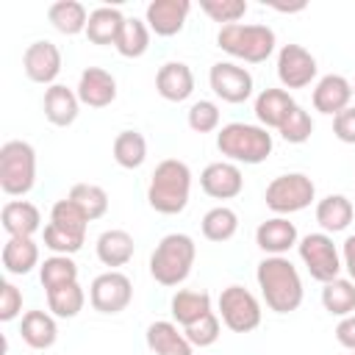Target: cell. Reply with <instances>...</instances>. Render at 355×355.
I'll list each match as a JSON object with an SVG mask.
<instances>
[{
  "mask_svg": "<svg viewBox=\"0 0 355 355\" xmlns=\"http://www.w3.org/2000/svg\"><path fill=\"white\" fill-rule=\"evenodd\" d=\"M22 69H25L28 80L42 83V86H53L58 72H61V50L47 39L31 42L22 53Z\"/></svg>",
  "mask_w": 355,
  "mask_h": 355,
  "instance_id": "obj_13",
  "label": "cell"
},
{
  "mask_svg": "<svg viewBox=\"0 0 355 355\" xmlns=\"http://www.w3.org/2000/svg\"><path fill=\"white\" fill-rule=\"evenodd\" d=\"M200 227H202V236L208 241H214V244L230 241L236 236V230H239V214L233 208H227V205H214L211 211H205Z\"/></svg>",
  "mask_w": 355,
  "mask_h": 355,
  "instance_id": "obj_34",
  "label": "cell"
},
{
  "mask_svg": "<svg viewBox=\"0 0 355 355\" xmlns=\"http://www.w3.org/2000/svg\"><path fill=\"white\" fill-rule=\"evenodd\" d=\"M333 136L344 144H355V105L333 116Z\"/></svg>",
  "mask_w": 355,
  "mask_h": 355,
  "instance_id": "obj_44",
  "label": "cell"
},
{
  "mask_svg": "<svg viewBox=\"0 0 355 355\" xmlns=\"http://www.w3.org/2000/svg\"><path fill=\"white\" fill-rule=\"evenodd\" d=\"M316 200V186L305 172H286L269 180L263 191V202L275 216H288L297 211H305Z\"/></svg>",
  "mask_w": 355,
  "mask_h": 355,
  "instance_id": "obj_7",
  "label": "cell"
},
{
  "mask_svg": "<svg viewBox=\"0 0 355 355\" xmlns=\"http://www.w3.org/2000/svg\"><path fill=\"white\" fill-rule=\"evenodd\" d=\"M19 336L31 349H50L58 341V324L50 311H25L19 322Z\"/></svg>",
  "mask_w": 355,
  "mask_h": 355,
  "instance_id": "obj_26",
  "label": "cell"
},
{
  "mask_svg": "<svg viewBox=\"0 0 355 355\" xmlns=\"http://www.w3.org/2000/svg\"><path fill=\"white\" fill-rule=\"evenodd\" d=\"M150 33H153V31L147 28L144 19L128 17L114 47H116V53H119L122 58H141V55L147 53V47H150Z\"/></svg>",
  "mask_w": 355,
  "mask_h": 355,
  "instance_id": "obj_35",
  "label": "cell"
},
{
  "mask_svg": "<svg viewBox=\"0 0 355 355\" xmlns=\"http://www.w3.org/2000/svg\"><path fill=\"white\" fill-rule=\"evenodd\" d=\"M208 86L211 92L222 100V103H244L252 97V89H255V80L250 75L247 67L236 64V61H216L211 69H208Z\"/></svg>",
  "mask_w": 355,
  "mask_h": 355,
  "instance_id": "obj_11",
  "label": "cell"
},
{
  "mask_svg": "<svg viewBox=\"0 0 355 355\" xmlns=\"http://www.w3.org/2000/svg\"><path fill=\"white\" fill-rule=\"evenodd\" d=\"M39 280H42L44 291L75 283L78 280V263L72 261V255H50L39 263Z\"/></svg>",
  "mask_w": 355,
  "mask_h": 355,
  "instance_id": "obj_37",
  "label": "cell"
},
{
  "mask_svg": "<svg viewBox=\"0 0 355 355\" xmlns=\"http://www.w3.org/2000/svg\"><path fill=\"white\" fill-rule=\"evenodd\" d=\"M352 100H355V83H352Z\"/></svg>",
  "mask_w": 355,
  "mask_h": 355,
  "instance_id": "obj_48",
  "label": "cell"
},
{
  "mask_svg": "<svg viewBox=\"0 0 355 355\" xmlns=\"http://www.w3.org/2000/svg\"><path fill=\"white\" fill-rule=\"evenodd\" d=\"M211 294L208 291H197V288H178L169 300V313L172 322L180 327H189L194 322H200L205 313H211Z\"/></svg>",
  "mask_w": 355,
  "mask_h": 355,
  "instance_id": "obj_25",
  "label": "cell"
},
{
  "mask_svg": "<svg viewBox=\"0 0 355 355\" xmlns=\"http://www.w3.org/2000/svg\"><path fill=\"white\" fill-rule=\"evenodd\" d=\"M144 338L153 355H194V347L186 338L183 327L169 319H155L153 324H147Z\"/></svg>",
  "mask_w": 355,
  "mask_h": 355,
  "instance_id": "obj_20",
  "label": "cell"
},
{
  "mask_svg": "<svg viewBox=\"0 0 355 355\" xmlns=\"http://www.w3.org/2000/svg\"><path fill=\"white\" fill-rule=\"evenodd\" d=\"M275 139L263 125L227 122L216 130V150L233 164H263L272 155Z\"/></svg>",
  "mask_w": 355,
  "mask_h": 355,
  "instance_id": "obj_3",
  "label": "cell"
},
{
  "mask_svg": "<svg viewBox=\"0 0 355 355\" xmlns=\"http://www.w3.org/2000/svg\"><path fill=\"white\" fill-rule=\"evenodd\" d=\"M322 308L330 316H349L355 313V283L349 277H336L322 286Z\"/></svg>",
  "mask_w": 355,
  "mask_h": 355,
  "instance_id": "obj_33",
  "label": "cell"
},
{
  "mask_svg": "<svg viewBox=\"0 0 355 355\" xmlns=\"http://www.w3.org/2000/svg\"><path fill=\"white\" fill-rule=\"evenodd\" d=\"M341 263H344L347 277L355 283V233H349L341 244Z\"/></svg>",
  "mask_w": 355,
  "mask_h": 355,
  "instance_id": "obj_46",
  "label": "cell"
},
{
  "mask_svg": "<svg viewBox=\"0 0 355 355\" xmlns=\"http://www.w3.org/2000/svg\"><path fill=\"white\" fill-rule=\"evenodd\" d=\"M183 333H186V338L191 341V347H211V344H216V338H219V333H222V319L216 316V311H211V313H205L200 322H194V324H189V327H183Z\"/></svg>",
  "mask_w": 355,
  "mask_h": 355,
  "instance_id": "obj_42",
  "label": "cell"
},
{
  "mask_svg": "<svg viewBox=\"0 0 355 355\" xmlns=\"http://www.w3.org/2000/svg\"><path fill=\"white\" fill-rule=\"evenodd\" d=\"M47 19L50 25L64 33V36H78V33H86V25H89V11L83 3L78 0H55L50 3L47 8Z\"/></svg>",
  "mask_w": 355,
  "mask_h": 355,
  "instance_id": "obj_30",
  "label": "cell"
},
{
  "mask_svg": "<svg viewBox=\"0 0 355 355\" xmlns=\"http://www.w3.org/2000/svg\"><path fill=\"white\" fill-rule=\"evenodd\" d=\"M189 0H150L144 8V22L155 36H175L189 19Z\"/></svg>",
  "mask_w": 355,
  "mask_h": 355,
  "instance_id": "obj_15",
  "label": "cell"
},
{
  "mask_svg": "<svg viewBox=\"0 0 355 355\" xmlns=\"http://www.w3.org/2000/svg\"><path fill=\"white\" fill-rule=\"evenodd\" d=\"M349 355H355V352H349Z\"/></svg>",
  "mask_w": 355,
  "mask_h": 355,
  "instance_id": "obj_49",
  "label": "cell"
},
{
  "mask_svg": "<svg viewBox=\"0 0 355 355\" xmlns=\"http://www.w3.org/2000/svg\"><path fill=\"white\" fill-rule=\"evenodd\" d=\"M125 19H128V17H125L116 6H97L94 11H89L86 39H89L92 44H100V47L116 44V39H119V31H122Z\"/></svg>",
  "mask_w": 355,
  "mask_h": 355,
  "instance_id": "obj_27",
  "label": "cell"
},
{
  "mask_svg": "<svg viewBox=\"0 0 355 355\" xmlns=\"http://www.w3.org/2000/svg\"><path fill=\"white\" fill-rule=\"evenodd\" d=\"M44 294H47V311L55 319H75L86 305V291L78 280L67 283V286H58L53 291H44Z\"/></svg>",
  "mask_w": 355,
  "mask_h": 355,
  "instance_id": "obj_32",
  "label": "cell"
},
{
  "mask_svg": "<svg viewBox=\"0 0 355 355\" xmlns=\"http://www.w3.org/2000/svg\"><path fill=\"white\" fill-rule=\"evenodd\" d=\"M111 153L122 169H139L147 161V139L139 130H119L114 136Z\"/></svg>",
  "mask_w": 355,
  "mask_h": 355,
  "instance_id": "obj_31",
  "label": "cell"
},
{
  "mask_svg": "<svg viewBox=\"0 0 355 355\" xmlns=\"http://www.w3.org/2000/svg\"><path fill=\"white\" fill-rule=\"evenodd\" d=\"M194 258H197V244L189 233H166L150 255V275L155 283L166 288L180 286L191 275Z\"/></svg>",
  "mask_w": 355,
  "mask_h": 355,
  "instance_id": "obj_4",
  "label": "cell"
},
{
  "mask_svg": "<svg viewBox=\"0 0 355 355\" xmlns=\"http://www.w3.org/2000/svg\"><path fill=\"white\" fill-rule=\"evenodd\" d=\"M67 197L86 214L89 222L105 216V211H108V191L97 183H75Z\"/></svg>",
  "mask_w": 355,
  "mask_h": 355,
  "instance_id": "obj_36",
  "label": "cell"
},
{
  "mask_svg": "<svg viewBox=\"0 0 355 355\" xmlns=\"http://www.w3.org/2000/svg\"><path fill=\"white\" fill-rule=\"evenodd\" d=\"M78 100L89 108H105L116 100V78L103 67H86L78 78Z\"/></svg>",
  "mask_w": 355,
  "mask_h": 355,
  "instance_id": "obj_16",
  "label": "cell"
},
{
  "mask_svg": "<svg viewBox=\"0 0 355 355\" xmlns=\"http://www.w3.org/2000/svg\"><path fill=\"white\" fill-rule=\"evenodd\" d=\"M36 186V150L22 141L11 139L0 147V189L8 197H25Z\"/></svg>",
  "mask_w": 355,
  "mask_h": 355,
  "instance_id": "obj_6",
  "label": "cell"
},
{
  "mask_svg": "<svg viewBox=\"0 0 355 355\" xmlns=\"http://www.w3.org/2000/svg\"><path fill=\"white\" fill-rule=\"evenodd\" d=\"M275 11H283V14H297V11H305V3H294V6H283V3H272Z\"/></svg>",
  "mask_w": 355,
  "mask_h": 355,
  "instance_id": "obj_47",
  "label": "cell"
},
{
  "mask_svg": "<svg viewBox=\"0 0 355 355\" xmlns=\"http://www.w3.org/2000/svg\"><path fill=\"white\" fill-rule=\"evenodd\" d=\"M277 133H280V139L288 141V144H305V141L311 139V133H313V119H311V114H308L302 105H297V108L288 114V119L277 128Z\"/></svg>",
  "mask_w": 355,
  "mask_h": 355,
  "instance_id": "obj_41",
  "label": "cell"
},
{
  "mask_svg": "<svg viewBox=\"0 0 355 355\" xmlns=\"http://www.w3.org/2000/svg\"><path fill=\"white\" fill-rule=\"evenodd\" d=\"M247 8H250L247 0H200V11L214 22H219V28L241 22Z\"/></svg>",
  "mask_w": 355,
  "mask_h": 355,
  "instance_id": "obj_39",
  "label": "cell"
},
{
  "mask_svg": "<svg viewBox=\"0 0 355 355\" xmlns=\"http://www.w3.org/2000/svg\"><path fill=\"white\" fill-rule=\"evenodd\" d=\"M316 75H319V64L311 55V50H305L302 44L288 42L277 50V80L286 92L311 86L316 80Z\"/></svg>",
  "mask_w": 355,
  "mask_h": 355,
  "instance_id": "obj_12",
  "label": "cell"
},
{
  "mask_svg": "<svg viewBox=\"0 0 355 355\" xmlns=\"http://www.w3.org/2000/svg\"><path fill=\"white\" fill-rule=\"evenodd\" d=\"M42 108H44V119L55 128H67L78 119L80 114V100H78V92L64 86V83H53L44 89V100H42Z\"/></svg>",
  "mask_w": 355,
  "mask_h": 355,
  "instance_id": "obj_21",
  "label": "cell"
},
{
  "mask_svg": "<svg viewBox=\"0 0 355 355\" xmlns=\"http://www.w3.org/2000/svg\"><path fill=\"white\" fill-rule=\"evenodd\" d=\"M294 108H297V100L291 97V92L277 89V86L258 92L255 105H252L258 125H263L266 130H269V128H275V130H277V128L288 119V114H291Z\"/></svg>",
  "mask_w": 355,
  "mask_h": 355,
  "instance_id": "obj_22",
  "label": "cell"
},
{
  "mask_svg": "<svg viewBox=\"0 0 355 355\" xmlns=\"http://www.w3.org/2000/svg\"><path fill=\"white\" fill-rule=\"evenodd\" d=\"M255 280L269 311L291 313L302 305V297H305L302 277L286 255H266L255 269Z\"/></svg>",
  "mask_w": 355,
  "mask_h": 355,
  "instance_id": "obj_1",
  "label": "cell"
},
{
  "mask_svg": "<svg viewBox=\"0 0 355 355\" xmlns=\"http://www.w3.org/2000/svg\"><path fill=\"white\" fill-rule=\"evenodd\" d=\"M0 225L8 236H25L33 239V233L42 230V214L28 200H8L0 211Z\"/></svg>",
  "mask_w": 355,
  "mask_h": 355,
  "instance_id": "obj_24",
  "label": "cell"
},
{
  "mask_svg": "<svg viewBox=\"0 0 355 355\" xmlns=\"http://www.w3.org/2000/svg\"><path fill=\"white\" fill-rule=\"evenodd\" d=\"M191 197V169L180 158H164L147 183V202L164 216H175L189 205Z\"/></svg>",
  "mask_w": 355,
  "mask_h": 355,
  "instance_id": "obj_2",
  "label": "cell"
},
{
  "mask_svg": "<svg viewBox=\"0 0 355 355\" xmlns=\"http://www.w3.org/2000/svg\"><path fill=\"white\" fill-rule=\"evenodd\" d=\"M219 119H222V114H219V105L214 100H197L186 111V122H189V128L194 133H214V130H219Z\"/></svg>",
  "mask_w": 355,
  "mask_h": 355,
  "instance_id": "obj_40",
  "label": "cell"
},
{
  "mask_svg": "<svg viewBox=\"0 0 355 355\" xmlns=\"http://www.w3.org/2000/svg\"><path fill=\"white\" fill-rule=\"evenodd\" d=\"M19 313H22V291L11 280H3L0 283V322H14Z\"/></svg>",
  "mask_w": 355,
  "mask_h": 355,
  "instance_id": "obj_43",
  "label": "cell"
},
{
  "mask_svg": "<svg viewBox=\"0 0 355 355\" xmlns=\"http://www.w3.org/2000/svg\"><path fill=\"white\" fill-rule=\"evenodd\" d=\"M133 300V283L125 272L119 269H108L103 275H97L89 286V302L97 313H122Z\"/></svg>",
  "mask_w": 355,
  "mask_h": 355,
  "instance_id": "obj_10",
  "label": "cell"
},
{
  "mask_svg": "<svg viewBox=\"0 0 355 355\" xmlns=\"http://www.w3.org/2000/svg\"><path fill=\"white\" fill-rule=\"evenodd\" d=\"M311 103L319 114L324 116H336L341 114L344 108L352 105V83L344 78V75H322L313 86V94H311Z\"/></svg>",
  "mask_w": 355,
  "mask_h": 355,
  "instance_id": "obj_17",
  "label": "cell"
},
{
  "mask_svg": "<svg viewBox=\"0 0 355 355\" xmlns=\"http://www.w3.org/2000/svg\"><path fill=\"white\" fill-rule=\"evenodd\" d=\"M297 252H300V261L302 266L308 269V275L313 280H319L322 286L341 277L344 272V263H341V250L336 247L333 236L330 233H308L297 241Z\"/></svg>",
  "mask_w": 355,
  "mask_h": 355,
  "instance_id": "obj_8",
  "label": "cell"
},
{
  "mask_svg": "<svg viewBox=\"0 0 355 355\" xmlns=\"http://www.w3.org/2000/svg\"><path fill=\"white\" fill-rule=\"evenodd\" d=\"M94 252H97V261L108 269H119L125 263H130L133 252H136V241L128 230L122 227H111V230H103L94 241Z\"/></svg>",
  "mask_w": 355,
  "mask_h": 355,
  "instance_id": "obj_23",
  "label": "cell"
},
{
  "mask_svg": "<svg viewBox=\"0 0 355 355\" xmlns=\"http://www.w3.org/2000/svg\"><path fill=\"white\" fill-rule=\"evenodd\" d=\"M297 241L300 233L288 216H269L255 227V244L263 250V255H286L291 247H297Z\"/></svg>",
  "mask_w": 355,
  "mask_h": 355,
  "instance_id": "obj_19",
  "label": "cell"
},
{
  "mask_svg": "<svg viewBox=\"0 0 355 355\" xmlns=\"http://www.w3.org/2000/svg\"><path fill=\"white\" fill-rule=\"evenodd\" d=\"M47 225H53V227H58V230H64V233H72V236H83V239H86L89 219H86V214H83L69 197H64V200H55V202H53V208H50V222H47Z\"/></svg>",
  "mask_w": 355,
  "mask_h": 355,
  "instance_id": "obj_38",
  "label": "cell"
},
{
  "mask_svg": "<svg viewBox=\"0 0 355 355\" xmlns=\"http://www.w3.org/2000/svg\"><path fill=\"white\" fill-rule=\"evenodd\" d=\"M0 261L8 275H28L42 263L39 244L25 236H8V241L3 244V252H0Z\"/></svg>",
  "mask_w": 355,
  "mask_h": 355,
  "instance_id": "obj_29",
  "label": "cell"
},
{
  "mask_svg": "<svg viewBox=\"0 0 355 355\" xmlns=\"http://www.w3.org/2000/svg\"><path fill=\"white\" fill-rule=\"evenodd\" d=\"M200 189L214 200H233L244 189L241 166L233 161H214L200 172Z\"/></svg>",
  "mask_w": 355,
  "mask_h": 355,
  "instance_id": "obj_14",
  "label": "cell"
},
{
  "mask_svg": "<svg viewBox=\"0 0 355 355\" xmlns=\"http://www.w3.org/2000/svg\"><path fill=\"white\" fill-rule=\"evenodd\" d=\"M336 341H338L344 349L355 352V313L338 319V324H336Z\"/></svg>",
  "mask_w": 355,
  "mask_h": 355,
  "instance_id": "obj_45",
  "label": "cell"
},
{
  "mask_svg": "<svg viewBox=\"0 0 355 355\" xmlns=\"http://www.w3.org/2000/svg\"><path fill=\"white\" fill-rule=\"evenodd\" d=\"M155 92L169 103H183L194 94V72L186 61H166L155 72Z\"/></svg>",
  "mask_w": 355,
  "mask_h": 355,
  "instance_id": "obj_18",
  "label": "cell"
},
{
  "mask_svg": "<svg viewBox=\"0 0 355 355\" xmlns=\"http://www.w3.org/2000/svg\"><path fill=\"white\" fill-rule=\"evenodd\" d=\"M216 308H219L216 316L233 333H252L261 324V316H263L258 297L250 288L239 286V283H233V286H227V288L219 291Z\"/></svg>",
  "mask_w": 355,
  "mask_h": 355,
  "instance_id": "obj_9",
  "label": "cell"
},
{
  "mask_svg": "<svg viewBox=\"0 0 355 355\" xmlns=\"http://www.w3.org/2000/svg\"><path fill=\"white\" fill-rule=\"evenodd\" d=\"M216 44H219V50H225L227 55H233L244 64H263L275 53L277 36L263 22H236V25L219 28Z\"/></svg>",
  "mask_w": 355,
  "mask_h": 355,
  "instance_id": "obj_5",
  "label": "cell"
},
{
  "mask_svg": "<svg viewBox=\"0 0 355 355\" xmlns=\"http://www.w3.org/2000/svg\"><path fill=\"white\" fill-rule=\"evenodd\" d=\"M355 219V205L347 194H327L316 202V222L322 233H341L352 225Z\"/></svg>",
  "mask_w": 355,
  "mask_h": 355,
  "instance_id": "obj_28",
  "label": "cell"
}]
</instances>
